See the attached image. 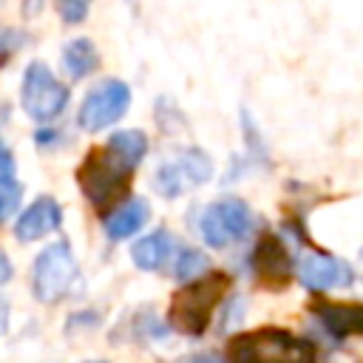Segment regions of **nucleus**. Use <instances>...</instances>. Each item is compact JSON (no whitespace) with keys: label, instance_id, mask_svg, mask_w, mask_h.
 <instances>
[{"label":"nucleus","instance_id":"obj_4","mask_svg":"<svg viewBox=\"0 0 363 363\" xmlns=\"http://www.w3.org/2000/svg\"><path fill=\"white\" fill-rule=\"evenodd\" d=\"M77 281V258L68 241L48 244L31 267V292L40 303L62 301Z\"/></svg>","mask_w":363,"mask_h":363},{"label":"nucleus","instance_id":"obj_11","mask_svg":"<svg viewBox=\"0 0 363 363\" xmlns=\"http://www.w3.org/2000/svg\"><path fill=\"white\" fill-rule=\"evenodd\" d=\"M60 224H62V207L57 204V199L40 196L14 218V238L37 241V238H45L48 233H54Z\"/></svg>","mask_w":363,"mask_h":363},{"label":"nucleus","instance_id":"obj_1","mask_svg":"<svg viewBox=\"0 0 363 363\" xmlns=\"http://www.w3.org/2000/svg\"><path fill=\"white\" fill-rule=\"evenodd\" d=\"M136 173V164L128 162L116 147L99 145L85 153V159L77 167V184L91 201V207L102 216L116 210L122 201H128L130 179Z\"/></svg>","mask_w":363,"mask_h":363},{"label":"nucleus","instance_id":"obj_7","mask_svg":"<svg viewBox=\"0 0 363 363\" xmlns=\"http://www.w3.org/2000/svg\"><path fill=\"white\" fill-rule=\"evenodd\" d=\"M210 176H213V159L199 147H184L159 164L153 182L164 199H179L196 190L199 184L210 182Z\"/></svg>","mask_w":363,"mask_h":363},{"label":"nucleus","instance_id":"obj_9","mask_svg":"<svg viewBox=\"0 0 363 363\" xmlns=\"http://www.w3.org/2000/svg\"><path fill=\"white\" fill-rule=\"evenodd\" d=\"M250 264H252L255 281L267 289H284L292 281V275L298 272L289 250L284 247V241L278 235H269V233L255 241Z\"/></svg>","mask_w":363,"mask_h":363},{"label":"nucleus","instance_id":"obj_20","mask_svg":"<svg viewBox=\"0 0 363 363\" xmlns=\"http://www.w3.org/2000/svg\"><path fill=\"white\" fill-rule=\"evenodd\" d=\"M179 363H227V357H221L218 352H196V354L182 357Z\"/></svg>","mask_w":363,"mask_h":363},{"label":"nucleus","instance_id":"obj_18","mask_svg":"<svg viewBox=\"0 0 363 363\" xmlns=\"http://www.w3.org/2000/svg\"><path fill=\"white\" fill-rule=\"evenodd\" d=\"M173 272H176L179 281H193V278H199V275L207 272V258H204L199 250L184 247V250L179 252V264H176Z\"/></svg>","mask_w":363,"mask_h":363},{"label":"nucleus","instance_id":"obj_17","mask_svg":"<svg viewBox=\"0 0 363 363\" xmlns=\"http://www.w3.org/2000/svg\"><path fill=\"white\" fill-rule=\"evenodd\" d=\"M111 147H116L128 162H133L136 167L142 164L145 153H147V136L136 128H128V130H113L111 139H108Z\"/></svg>","mask_w":363,"mask_h":363},{"label":"nucleus","instance_id":"obj_15","mask_svg":"<svg viewBox=\"0 0 363 363\" xmlns=\"http://www.w3.org/2000/svg\"><path fill=\"white\" fill-rule=\"evenodd\" d=\"M62 65L71 79H82L99 68V51L88 37H77L62 45Z\"/></svg>","mask_w":363,"mask_h":363},{"label":"nucleus","instance_id":"obj_14","mask_svg":"<svg viewBox=\"0 0 363 363\" xmlns=\"http://www.w3.org/2000/svg\"><path fill=\"white\" fill-rule=\"evenodd\" d=\"M170 252H173V235H170L167 230H153V233L142 235V238L130 247L133 264H136L139 269H145V272L162 269V267L167 264Z\"/></svg>","mask_w":363,"mask_h":363},{"label":"nucleus","instance_id":"obj_5","mask_svg":"<svg viewBox=\"0 0 363 363\" xmlns=\"http://www.w3.org/2000/svg\"><path fill=\"white\" fill-rule=\"evenodd\" d=\"M20 102H23V111L45 125L51 122L54 116H60L68 105V85H62L54 71L45 65V62H31L23 74V85H20Z\"/></svg>","mask_w":363,"mask_h":363},{"label":"nucleus","instance_id":"obj_19","mask_svg":"<svg viewBox=\"0 0 363 363\" xmlns=\"http://www.w3.org/2000/svg\"><path fill=\"white\" fill-rule=\"evenodd\" d=\"M54 9L60 14L62 23L68 26H77L88 17V9H91V0H54Z\"/></svg>","mask_w":363,"mask_h":363},{"label":"nucleus","instance_id":"obj_6","mask_svg":"<svg viewBox=\"0 0 363 363\" xmlns=\"http://www.w3.org/2000/svg\"><path fill=\"white\" fill-rule=\"evenodd\" d=\"M252 210L244 199H235V196H227V199H218L213 204L204 207L201 218H199V233L204 238L207 247H227V244H235L241 241L250 230H252Z\"/></svg>","mask_w":363,"mask_h":363},{"label":"nucleus","instance_id":"obj_21","mask_svg":"<svg viewBox=\"0 0 363 363\" xmlns=\"http://www.w3.org/2000/svg\"><path fill=\"white\" fill-rule=\"evenodd\" d=\"M0 267H3V278H0V281L6 284V281L11 278V264H9V255H6V252L0 255Z\"/></svg>","mask_w":363,"mask_h":363},{"label":"nucleus","instance_id":"obj_13","mask_svg":"<svg viewBox=\"0 0 363 363\" xmlns=\"http://www.w3.org/2000/svg\"><path fill=\"white\" fill-rule=\"evenodd\" d=\"M147 216H150V207H147L145 199H139V196H136V199H128V201H122L116 210H111V213L105 216V233H108V238H113V241L128 238V235H133V233H139V230L145 227Z\"/></svg>","mask_w":363,"mask_h":363},{"label":"nucleus","instance_id":"obj_2","mask_svg":"<svg viewBox=\"0 0 363 363\" xmlns=\"http://www.w3.org/2000/svg\"><path fill=\"white\" fill-rule=\"evenodd\" d=\"M230 275L224 269H210L193 281H184L173 298H170V309H167V323L190 337H199L207 332L213 312L218 309V303L227 298L230 292Z\"/></svg>","mask_w":363,"mask_h":363},{"label":"nucleus","instance_id":"obj_3","mask_svg":"<svg viewBox=\"0 0 363 363\" xmlns=\"http://www.w3.org/2000/svg\"><path fill=\"white\" fill-rule=\"evenodd\" d=\"M227 363H318V352L281 326H258L227 340Z\"/></svg>","mask_w":363,"mask_h":363},{"label":"nucleus","instance_id":"obj_16","mask_svg":"<svg viewBox=\"0 0 363 363\" xmlns=\"http://www.w3.org/2000/svg\"><path fill=\"white\" fill-rule=\"evenodd\" d=\"M20 193L23 184L17 182V170H14V156L9 147L0 150V213L3 218H11L17 204H20Z\"/></svg>","mask_w":363,"mask_h":363},{"label":"nucleus","instance_id":"obj_12","mask_svg":"<svg viewBox=\"0 0 363 363\" xmlns=\"http://www.w3.org/2000/svg\"><path fill=\"white\" fill-rule=\"evenodd\" d=\"M318 320L332 332L335 337L346 335H363V303H332V301H318L315 306Z\"/></svg>","mask_w":363,"mask_h":363},{"label":"nucleus","instance_id":"obj_22","mask_svg":"<svg viewBox=\"0 0 363 363\" xmlns=\"http://www.w3.org/2000/svg\"><path fill=\"white\" fill-rule=\"evenodd\" d=\"M88 363H108V360H88Z\"/></svg>","mask_w":363,"mask_h":363},{"label":"nucleus","instance_id":"obj_10","mask_svg":"<svg viewBox=\"0 0 363 363\" xmlns=\"http://www.w3.org/2000/svg\"><path fill=\"white\" fill-rule=\"evenodd\" d=\"M298 281L312 292H323L332 286H349L354 281V272L343 258L326 252H309L298 261Z\"/></svg>","mask_w":363,"mask_h":363},{"label":"nucleus","instance_id":"obj_8","mask_svg":"<svg viewBox=\"0 0 363 363\" xmlns=\"http://www.w3.org/2000/svg\"><path fill=\"white\" fill-rule=\"evenodd\" d=\"M130 105V88L122 82V79H102L99 85H94L79 111H77V122L82 130H102L113 122H119L125 116Z\"/></svg>","mask_w":363,"mask_h":363}]
</instances>
